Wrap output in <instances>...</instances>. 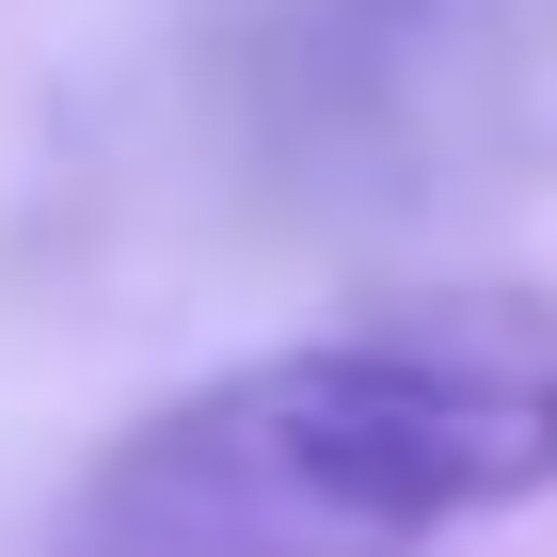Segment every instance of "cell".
<instances>
[{
  "label": "cell",
  "instance_id": "obj_1",
  "mask_svg": "<svg viewBox=\"0 0 557 557\" xmlns=\"http://www.w3.org/2000/svg\"><path fill=\"white\" fill-rule=\"evenodd\" d=\"M525 494H557V302L430 287L128 430L96 557H414Z\"/></svg>",
  "mask_w": 557,
  "mask_h": 557
}]
</instances>
